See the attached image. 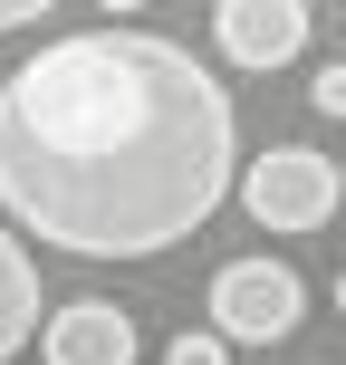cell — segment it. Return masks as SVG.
I'll use <instances>...</instances> for the list:
<instances>
[{"instance_id":"cell-11","label":"cell","mask_w":346,"mask_h":365,"mask_svg":"<svg viewBox=\"0 0 346 365\" xmlns=\"http://www.w3.org/2000/svg\"><path fill=\"white\" fill-rule=\"evenodd\" d=\"M337 317H346V269H337Z\"/></svg>"},{"instance_id":"cell-2","label":"cell","mask_w":346,"mask_h":365,"mask_svg":"<svg viewBox=\"0 0 346 365\" xmlns=\"http://www.w3.org/2000/svg\"><path fill=\"white\" fill-rule=\"evenodd\" d=\"M231 192L260 231H327L337 221V164L317 145H270L260 164L231 173Z\"/></svg>"},{"instance_id":"cell-5","label":"cell","mask_w":346,"mask_h":365,"mask_svg":"<svg viewBox=\"0 0 346 365\" xmlns=\"http://www.w3.org/2000/svg\"><path fill=\"white\" fill-rule=\"evenodd\" d=\"M39 365H135V317L116 298H68V308H39Z\"/></svg>"},{"instance_id":"cell-12","label":"cell","mask_w":346,"mask_h":365,"mask_svg":"<svg viewBox=\"0 0 346 365\" xmlns=\"http://www.w3.org/2000/svg\"><path fill=\"white\" fill-rule=\"evenodd\" d=\"M337 202H346V164H337Z\"/></svg>"},{"instance_id":"cell-9","label":"cell","mask_w":346,"mask_h":365,"mask_svg":"<svg viewBox=\"0 0 346 365\" xmlns=\"http://www.w3.org/2000/svg\"><path fill=\"white\" fill-rule=\"evenodd\" d=\"M58 0H0V29H29V19H49Z\"/></svg>"},{"instance_id":"cell-6","label":"cell","mask_w":346,"mask_h":365,"mask_svg":"<svg viewBox=\"0 0 346 365\" xmlns=\"http://www.w3.org/2000/svg\"><path fill=\"white\" fill-rule=\"evenodd\" d=\"M39 336V259L19 250V231L0 221V365Z\"/></svg>"},{"instance_id":"cell-7","label":"cell","mask_w":346,"mask_h":365,"mask_svg":"<svg viewBox=\"0 0 346 365\" xmlns=\"http://www.w3.org/2000/svg\"><path fill=\"white\" fill-rule=\"evenodd\" d=\"M164 365H231V336H221V327H183L164 346Z\"/></svg>"},{"instance_id":"cell-4","label":"cell","mask_w":346,"mask_h":365,"mask_svg":"<svg viewBox=\"0 0 346 365\" xmlns=\"http://www.w3.org/2000/svg\"><path fill=\"white\" fill-rule=\"evenodd\" d=\"M308 0H221L212 10V48L231 58V68H250V77H270V68H289L298 48H308Z\"/></svg>"},{"instance_id":"cell-8","label":"cell","mask_w":346,"mask_h":365,"mask_svg":"<svg viewBox=\"0 0 346 365\" xmlns=\"http://www.w3.org/2000/svg\"><path fill=\"white\" fill-rule=\"evenodd\" d=\"M308 106H317V115H337V125H346V58H327V68L308 77Z\"/></svg>"},{"instance_id":"cell-1","label":"cell","mask_w":346,"mask_h":365,"mask_svg":"<svg viewBox=\"0 0 346 365\" xmlns=\"http://www.w3.org/2000/svg\"><path fill=\"white\" fill-rule=\"evenodd\" d=\"M240 115L193 48L77 29L0 87V212L68 259H164L231 202Z\"/></svg>"},{"instance_id":"cell-3","label":"cell","mask_w":346,"mask_h":365,"mask_svg":"<svg viewBox=\"0 0 346 365\" xmlns=\"http://www.w3.org/2000/svg\"><path fill=\"white\" fill-rule=\"evenodd\" d=\"M298 317H308V279L289 259H231L212 279V327L231 346H279V336H298Z\"/></svg>"},{"instance_id":"cell-10","label":"cell","mask_w":346,"mask_h":365,"mask_svg":"<svg viewBox=\"0 0 346 365\" xmlns=\"http://www.w3.org/2000/svg\"><path fill=\"white\" fill-rule=\"evenodd\" d=\"M96 10H106V19H135V10H145V0H96Z\"/></svg>"}]
</instances>
